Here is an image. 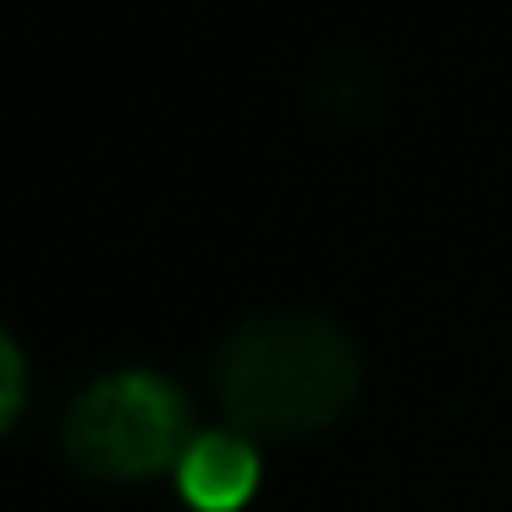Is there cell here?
Segmentation results:
<instances>
[{"instance_id":"cell-1","label":"cell","mask_w":512,"mask_h":512,"mask_svg":"<svg viewBox=\"0 0 512 512\" xmlns=\"http://www.w3.org/2000/svg\"><path fill=\"white\" fill-rule=\"evenodd\" d=\"M215 391L243 435H303L358 391V347L325 314H259L215 347Z\"/></svg>"},{"instance_id":"cell-2","label":"cell","mask_w":512,"mask_h":512,"mask_svg":"<svg viewBox=\"0 0 512 512\" xmlns=\"http://www.w3.org/2000/svg\"><path fill=\"white\" fill-rule=\"evenodd\" d=\"M67 452L89 474L105 479H144L177 463L188 435V402L155 369H116L78 391L61 430Z\"/></svg>"},{"instance_id":"cell-3","label":"cell","mask_w":512,"mask_h":512,"mask_svg":"<svg viewBox=\"0 0 512 512\" xmlns=\"http://www.w3.org/2000/svg\"><path fill=\"white\" fill-rule=\"evenodd\" d=\"M177 485L199 512H232L259 485V446L243 430H199L177 457Z\"/></svg>"},{"instance_id":"cell-4","label":"cell","mask_w":512,"mask_h":512,"mask_svg":"<svg viewBox=\"0 0 512 512\" xmlns=\"http://www.w3.org/2000/svg\"><path fill=\"white\" fill-rule=\"evenodd\" d=\"M23 408V353L6 331H0V430L12 424V413Z\"/></svg>"}]
</instances>
